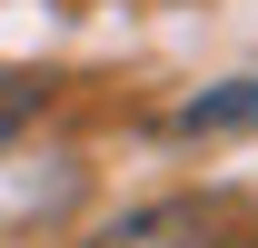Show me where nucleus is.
<instances>
[{"instance_id": "f257e3e1", "label": "nucleus", "mask_w": 258, "mask_h": 248, "mask_svg": "<svg viewBox=\"0 0 258 248\" xmlns=\"http://www.w3.org/2000/svg\"><path fill=\"white\" fill-rule=\"evenodd\" d=\"M90 248H258V199H248V189H189V199H149V209L109 218Z\"/></svg>"}, {"instance_id": "f03ea898", "label": "nucleus", "mask_w": 258, "mask_h": 248, "mask_svg": "<svg viewBox=\"0 0 258 248\" xmlns=\"http://www.w3.org/2000/svg\"><path fill=\"white\" fill-rule=\"evenodd\" d=\"M179 139H228V129H258V80H228V90H199L179 99Z\"/></svg>"}, {"instance_id": "7ed1b4c3", "label": "nucleus", "mask_w": 258, "mask_h": 248, "mask_svg": "<svg viewBox=\"0 0 258 248\" xmlns=\"http://www.w3.org/2000/svg\"><path fill=\"white\" fill-rule=\"evenodd\" d=\"M40 99H50V80H30V70H0V139H20V129L40 119Z\"/></svg>"}]
</instances>
